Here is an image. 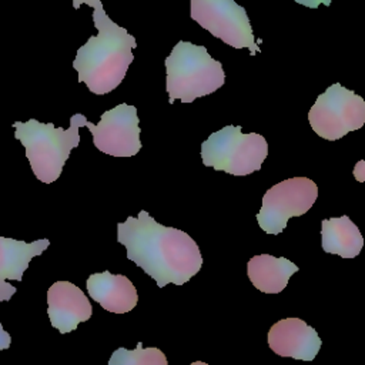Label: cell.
<instances>
[{
    "label": "cell",
    "mask_w": 365,
    "mask_h": 365,
    "mask_svg": "<svg viewBox=\"0 0 365 365\" xmlns=\"http://www.w3.org/2000/svg\"><path fill=\"white\" fill-rule=\"evenodd\" d=\"M117 241L160 288L185 284L202 265L200 248L187 232L157 222L144 210L117 225Z\"/></svg>",
    "instance_id": "6da1fadb"
},
{
    "label": "cell",
    "mask_w": 365,
    "mask_h": 365,
    "mask_svg": "<svg viewBox=\"0 0 365 365\" xmlns=\"http://www.w3.org/2000/svg\"><path fill=\"white\" fill-rule=\"evenodd\" d=\"M93 23L97 34L77 50L73 67L78 73V81L86 83L93 94L101 96L118 87L125 77L137 41L107 16L103 6L94 9Z\"/></svg>",
    "instance_id": "7a4b0ae2"
},
{
    "label": "cell",
    "mask_w": 365,
    "mask_h": 365,
    "mask_svg": "<svg viewBox=\"0 0 365 365\" xmlns=\"http://www.w3.org/2000/svg\"><path fill=\"white\" fill-rule=\"evenodd\" d=\"M86 120L80 113L71 115L67 130L36 118L13 123L14 137L24 145L26 157L37 180L50 184L60 177L71 150L80 144L78 128L84 127Z\"/></svg>",
    "instance_id": "3957f363"
},
{
    "label": "cell",
    "mask_w": 365,
    "mask_h": 365,
    "mask_svg": "<svg viewBox=\"0 0 365 365\" xmlns=\"http://www.w3.org/2000/svg\"><path fill=\"white\" fill-rule=\"evenodd\" d=\"M168 103H192L217 91L225 81L222 64L214 60L204 46L178 41L165 58Z\"/></svg>",
    "instance_id": "277c9868"
},
{
    "label": "cell",
    "mask_w": 365,
    "mask_h": 365,
    "mask_svg": "<svg viewBox=\"0 0 365 365\" xmlns=\"http://www.w3.org/2000/svg\"><path fill=\"white\" fill-rule=\"evenodd\" d=\"M267 155V140L257 133L244 134L240 125H225L201 144L202 164L232 175L258 171Z\"/></svg>",
    "instance_id": "5b68a950"
},
{
    "label": "cell",
    "mask_w": 365,
    "mask_h": 365,
    "mask_svg": "<svg viewBox=\"0 0 365 365\" xmlns=\"http://www.w3.org/2000/svg\"><path fill=\"white\" fill-rule=\"evenodd\" d=\"M308 121L319 137L339 140L364 125L365 101L355 91L334 83L318 96L308 113Z\"/></svg>",
    "instance_id": "8992f818"
},
{
    "label": "cell",
    "mask_w": 365,
    "mask_h": 365,
    "mask_svg": "<svg viewBox=\"0 0 365 365\" xmlns=\"http://www.w3.org/2000/svg\"><path fill=\"white\" fill-rule=\"evenodd\" d=\"M191 19L214 37L234 48H250L251 56L259 53L254 31L242 6L235 0H190Z\"/></svg>",
    "instance_id": "52a82bcc"
},
{
    "label": "cell",
    "mask_w": 365,
    "mask_h": 365,
    "mask_svg": "<svg viewBox=\"0 0 365 365\" xmlns=\"http://www.w3.org/2000/svg\"><path fill=\"white\" fill-rule=\"evenodd\" d=\"M318 197L317 184L307 177L287 178L271 188L262 197V205L257 214L258 225L271 235H278L287 227L291 217L304 215Z\"/></svg>",
    "instance_id": "ba28073f"
},
{
    "label": "cell",
    "mask_w": 365,
    "mask_h": 365,
    "mask_svg": "<svg viewBox=\"0 0 365 365\" xmlns=\"http://www.w3.org/2000/svg\"><path fill=\"white\" fill-rule=\"evenodd\" d=\"M140 120L134 106L121 103L103 113L100 123L86 120L97 150L113 157H133L141 150Z\"/></svg>",
    "instance_id": "9c48e42d"
},
{
    "label": "cell",
    "mask_w": 365,
    "mask_h": 365,
    "mask_svg": "<svg viewBox=\"0 0 365 365\" xmlns=\"http://www.w3.org/2000/svg\"><path fill=\"white\" fill-rule=\"evenodd\" d=\"M47 314L51 327L67 334L74 331L80 322L90 319L93 307L77 285L57 281L47 291Z\"/></svg>",
    "instance_id": "30bf717a"
},
{
    "label": "cell",
    "mask_w": 365,
    "mask_h": 365,
    "mask_svg": "<svg viewBox=\"0 0 365 365\" xmlns=\"http://www.w3.org/2000/svg\"><path fill=\"white\" fill-rule=\"evenodd\" d=\"M268 345L279 356L312 361L319 352L322 341L318 332L305 321L285 318L269 328Z\"/></svg>",
    "instance_id": "8fae6325"
},
{
    "label": "cell",
    "mask_w": 365,
    "mask_h": 365,
    "mask_svg": "<svg viewBox=\"0 0 365 365\" xmlns=\"http://www.w3.org/2000/svg\"><path fill=\"white\" fill-rule=\"evenodd\" d=\"M48 245L47 238L26 242L0 235V301H9L16 292V288L6 281H21L29 262Z\"/></svg>",
    "instance_id": "7c38bea8"
},
{
    "label": "cell",
    "mask_w": 365,
    "mask_h": 365,
    "mask_svg": "<svg viewBox=\"0 0 365 365\" xmlns=\"http://www.w3.org/2000/svg\"><path fill=\"white\" fill-rule=\"evenodd\" d=\"M86 287L90 297L108 312L125 314L138 302L135 287L121 274H111L110 271L91 274Z\"/></svg>",
    "instance_id": "4fadbf2b"
},
{
    "label": "cell",
    "mask_w": 365,
    "mask_h": 365,
    "mask_svg": "<svg viewBox=\"0 0 365 365\" xmlns=\"http://www.w3.org/2000/svg\"><path fill=\"white\" fill-rule=\"evenodd\" d=\"M299 268L284 257H272L269 254H261L251 257L247 264V274L251 284L265 294L281 292Z\"/></svg>",
    "instance_id": "5bb4252c"
},
{
    "label": "cell",
    "mask_w": 365,
    "mask_h": 365,
    "mask_svg": "<svg viewBox=\"0 0 365 365\" xmlns=\"http://www.w3.org/2000/svg\"><path fill=\"white\" fill-rule=\"evenodd\" d=\"M322 250L342 258H355L362 250L364 238L348 215L322 220Z\"/></svg>",
    "instance_id": "9a60e30c"
},
{
    "label": "cell",
    "mask_w": 365,
    "mask_h": 365,
    "mask_svg": "<svg viewBox=\"0 0 365 365\" xmlns=\"http://www.w3.org/2000/svg\"><path fill=\"white\" fill-rule=\"evenodd\" d=\"M108 365H168L164 352L155 346L143 348L138 342L135 349H125L123 346L117 348L110 359Z\"/></svg>",
    "instance_id": "2e32d148"
},
{
    "label": "cell",
    "mask_w": 365,
    "mask_h": 365,
    "mask_svg": "<svg viewBox=\"0 0 365 365\" xmlns=\"http://www.w3.org/2000/svg\"><path fill=\"white\" fill-rule=\"evenodd\" d=\"M10 342H11V336L7 331H4V328L0 322V351L7 349L10 346Z\"/></svg>",
    "instance_id": "e0dca14e"
},
{
    "label": "cell",
    "mask_w": 365,
    "mask_h": 365,
    "mask_svg": "<svg viewBox=\"0 0 365 365\" xmlns=\"http://www.w3.org/2000/svg\"><path fill=\"white\" fill-rule=\"evenodd\" d=\"M298 4H302V6H307L309 9H317L319 4H325V6H329L331 4V0H295Z\"/></svg>",
    "instance_id": "ac0fdd59"
},
{
    "label": "cell",
    "mask_w": 365,
    "mask_h": 365,
    "mask_svg": "<svg viewBox=\"0 0 365 365\" xmlns=\"http://www.w3.org/2000/svg\"><path fill=\"white\" fill-rule=\"evenodd\" d=\"M87 4V6H90V7H93V9H97V7H101L103 4H101V0H73V7L77 10L81 4Z\"/></svg>",
    "instance_id": "d6986e66"
},
{
    "label": "cell",
    "mask_w": 365,
    "mask_h": 365,
    "mask_svg": "<svg viewBox=\"0 0 365 365\" xmlns=\"http://www.w3.org/2000/svg\"><path fill=\"white\" fill-rule=\"evenodd\" d=\"M190 365H208V364H205V362H202V361H195V362H192V364H190Z\"/></svg>",
    "instance_id": "ffe728a7"
}]
</instances>
